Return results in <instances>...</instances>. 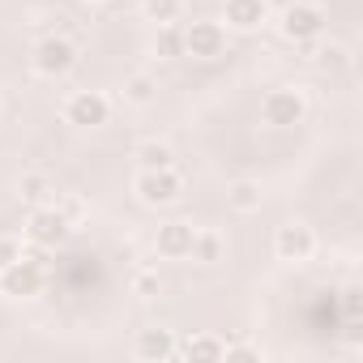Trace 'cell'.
Returning <instances> with one entry per match:
<instances>
[{
  "instance_id": "18",
  "label": "cell",
  "mask_w": 363,
  "mask_h": 363,
  "mask_svg": "<svg viewBox=\"0 0 363 363\" xmlns=\"http://www.w3.org/2000/svg\"><path fill=\"white\" fill-rule=\"evenodd\" d=\"M141 18L154 26H175L184 18V0H141Z\"/></svg>"
},
{
  "instance_id": "26",
  "label": "cell",
  "mask_w": 363,
  "mask_h": 363,
  "mask_svg": "<svg viewBox=\"0 0 363 363\" xmlns=\"http://www.w3.org/2000/svg\"><path fill=\"white\" fill-rule=\"evenodd\" d=\"M0 116H5V99H0Z\"/></svg>"
},
{
  "instance_id": "8",
  "label": "cell",
  "mask_w": 363,
  "mask_h": 363,
  "mask_svg": "<svg viewBox=\"0 0 363 363\" xmlns=\"http://www.w3.org/2000/svg\"><path fill=\"white\" fill-rule=\"evenodd\" d=\"M179 35H184V56H193V60H218V56H227V26L223 22L197 18Z\"/></svg>"
},
{
  "instance_id": "13",
  "label": "cell",
  "mask_w": 363,
  "mask_h": 363,
  "mask_svg": "<svg viewBox=\"0 0 363 363\" xmlns=\"http://www.w3.org/2000/svg\"><path fill=\"white\" fill-rule=\"evenodd\" d=\"M223 337H214V333H189L184 342H175V354H184L189 363H218L223 359Z\"/></svg>"
},
{
  "instance_id": "23",
  "label": "cell",
  "mask_w": 363,
  "mask_h": 363,
  "mask_svg": "<svg viewBox=\"0 0 363 363\" xmlns=\"http://www.w3.org/2000/svg\"><path fill=\"white\" fill-rule=\"evenodd\" d=\"M223 359L231 363V359H261V346H252V342H227L223 346Z\"/></svg>"
},
{
  "instance_id": "20",
  "label": "cell",
  "mask_w": 363,
  "mask_h": 363,
  "mask_svg": "<svg viewBox=\"0 0 363 363\" xmlns=\"http://www.w3.org/2000/svg\"><path fill=\"white\" fill-rule=\"evenodd\" d=\"M154 56L158 60H179L184 56V35H179V26H154Z\"/></svg>"
},
{
  "instance_id": "6",
  "label": "cell",
  "mask_w": 363,
  "mask_h": 363,
  "mask_svg": "<svg viewBox=\"0 0 363 363\" xmlns=\"http://www.w3.org/2000/svg\"><path fill=\"white\" fill-rule=\"evenodd\" d=\"M308 120V99L295 86H274L261 99V124L265 128H299Z\"/></svg>"
},
{
  "instance_id": "2",
  "label": "cell",
  "mask_w": 363,
  "mask_h": 363,
  "mask_svg": "<svg viewBox=\"0 0 363 363\" xmlns=\"http://www.w3.org/2000/svg\"><path fill=\"white\" fill-rule=\"evenodd\" d=\"M69 235H73V218H69L56 201H48V206H30V218H26V244H35V248H43V252H60V248L69 244Z\"/></svg>"
},
{
  "instance_id": "27",
  "label": "cell",
  "mask_w": 363,
  "mask_h": 363,
  "mask_svg": "<svg viewBox=\"0 0 363 363\" xmlns=\"http://www.w3.org/2000/svg\"><path fill=\"white\" fill-rule=\"evenodd\" d=\"M90 5H103V0H90Z\"/></svg>"
},
{
  "instance_id": "4",
  "label": "cell",
  "mask_w": 363,
  "mask_h": 363,
  "mask_svg": "<svg viewBox=\"0 0 363 363\" xmlns=\"http://www.w3.org/2000/svg\"><path fill=\"white\" fill-rule=\"evenodd\" d=\"M30 69H35V77H43V82L69 77V73L77 69V43L65 39V35H43V39L35 43V52H30Z\"/></svg>"
},
{
  "instance_id": "14",
  "label": "cell",
  "mask_w": 363,
  "mask_h": 363,
  "mask_svg": "<svg viewBox=\"0 0 363 363\" xmlns=\"http://www.w3.org/2000/svg\"><path fill=\"white\" fill-rule=\"evenodd\" d=\"M227 206L235 214H257L265 206V189H261V179H235V184L227 189Z\"/></svg>"
},
{
  "instance_id": "21",
  "label": "cell",
  "mask_w": 363,
  "mask_h": 363,
  "mask_svg": "<svg viewBox=\"0 0 363 363\" xmlns=\"http://www.w3.org/2000/svg\"><path fill=\"white\" fill-rule=\"evenodd\" d=\"M312 60H316V69H320V73H342V69L350 65V48L329 39V43H320V48H316V56H312Z\"/></svg>"
},
{
  "instance_id": "15",
  "label": "cell",
  "mask_w": 363,
  "mask_h": 363,
  "mask_svg": "<svg viewBox=\"0 0 363 363\" xmlns=\"http://www.w3.org/2000/svg\"><path fill=\"white\" fill-rule=\"evenodd\" d=\"M133 158H137V171H162V167H175V150L167 145V141H141L137 150H133Z\"/></svg>"
},
{
  "instance_id": "12",
  "label": "cell",
  "mask_w": 363,
  "mask_h": 363,
  "mask_svg": "<svg viewBox=\"0 0 363 363\" xmlns=\"http://www.w3.org/2000/svg\"><path fill=\"white\" fill-rule=\"evenodd\" d=\"M175 329H162V325H150L133 337V354L141 363H171L175 359Z\"/></svg>"
},
{
  "instance_id": "1",
  "label": "cell",
  "mask_w": 363,
  "mask_h": 363,
  "mask_svg": "<svg viewBox=\"0 0 363 363\" xmlns=\"http://www.w3.org/2000/svg\"><path fill=\"white\" fill-rule=\"evenodd\" d=\"M48 291V265L35 252H22L18 261L0 265V295L5 299H39Z\"/></svg>"
},
{
  "instance_id": "17",
  "label": "cell",
  "mask_w": 363,
  "mask_h": 363,
  "mask_svg": "<svg viewBox=\"0 0 363 363\" xmlns=\"http://www.w3.org/2000/svg\"><path fill=\"white\" fill-rule=\"evenodd\" d=\"M223 252H227L223 235H218V231H206V227H197V240H193V252H189V261H197V265H218V261H223Z\"/></svg>"
},
{
  "instance_id": "7",
  "label": "cell",
  "mask_w": 363,
  "mask_h": 363,
  "mask_svg": "<svg viewBox=\"0 0 363 363\" xmlns=\"http://www.w3.org/2000/svg\"><path fill=\"white\" fill-rule=\"evenodd\" d=\"M60 116H65V124H73V128H103V124L111 120V99H107L103 90H73V94L65 99Z\"/></svg>"
},
{
  "instance_id": "24",
  "label": "cell",
  "mask_w": 363,
  "mask_h": 363,
  "mask_svg": "<svg viewBox=\"0 0 363 363\" xmlns=\"http://www.w3.org/2000/svg\"><path fill=\"white\" fill-rule=\"evenodd\" d=\"M26 248H22V240H13V235H0V265H9V261H18Z\"/></svg>"
},
{
  "instance_id": "16",
  "label": "cell",
  "mask_w": 363,
  "mask_h": 363,
  "mask_svg": "<svg viewBox=\"0 0 363 363\" xmlns=\"http://www.w3.org/2000/svg\"><path fill=\"white\" fill-rule=\"evenodd\" d=\"M124 103L128 107H154L158 103V77H150V73L124 77Z\"/></svg>"
},
{
  "instance_id": "25",
  "label": "cell",
  "mask_w": 363,
  "mask_h": 363,
  "mask_svg": "<svg viewBox=\"0 0 363 363\" xmlns=\"http://www.w3.org/2000/svg\"><path fill=\"white\" fill-rule=\"evenodd\" d=\"M342 295H346V299H342V308H346V316H359V291H354V286H346Z\"/></svg>"
},
{
  "instance_id": "10",
  "label": "cell",
  "mask_w": 363,
  "mask_h": 363,
  "mask_svg": "<svg viewBox=\"0 0 363 363\" xmlns=\"http://www.w3.org/2000/svg\"><path fill=\"white\" fill-rule=\"evenodd\" d=\"M223 22L227 30L257 35L269 22V0H223Z\"/></svg>"
},
{
  "instance_id": "19",
  "label": "cell",
  "mask_w": 363,
  "mask_h": 363,
  "mask_svg": "<svg viewBox=\"0 0 363 363\" xmlns=\"http://www.w3.org/2000/svg\"><path fill=\"white\" fill-rule=\"evenodd\" d=\"M18 197H22L26 206H48V201H52V184H48V175L26 171V175L18 179Z\"/></svg>"
},
{
  "instance_id": "9",
  "label": "cell",
  "mask_w": 363,
  "mask_h": 363,
  "mask_svg": "<svg viewBox=\"0 0 363 363\" xmlns=\"http://www.w3.org/2000/svg\"><path fill=\"white\" fill-rule=\"evenodd\" d=\"M274 257L286 265H303L316 257V231L308 223H282L274 231Z\"/></svg>"
},
{
  "instance_id": "22",
  "label": "cell",
  "mask_w": 363,
  "mask_h": 363,
  "mask_svg": "<svg viewBox=\"0 0 363 363\" xmlns=\"http://www.w3.org/2000/svg\"><path fill=\"white\" fill-rule=\"evenodd\" d=\"M162 291H167V286H162V274H158V269H137V274H133V295H137V299L150 303V299H162Z\"/></svg>"
},
{
  "instance_id": "11",
  "label": "cell",
  "mask_w": 363,
  "mask_h": 363,
  "mask_svg": "<svg viewBox=\"0 0 363 363\" xmlns=\"http://www.w3.org/2000/svg\"><path fill=\"white\" fill-rule=\"evenodd\" d=\"M193 240H197V227L175 218V223H162V227H158V235H154V252H158L162 261H189Z\"/></svg>"
},
{
  "instance_id": "3",
  "label": "cell",
  "mask_w": 363,
  "mask_h": 363,
  "mask_svg": "<svg viewBox=\"0 0 363 363\" xmlns=\"http://www.w3.org/2000/svg\"><path fill=\"white\" fill-rule=\"evenodd\" d=\"M133 197L145 206V210H167L184 197V175L175 167H162V171H137L133 175Z\"/></svg>"
},
{
  "instance_id": "5",
  "label": "cell",
  "mask_w": 363,
  "mask_h": 363,
  "mask_svg": "<svg viewBox=\"0 0 363 363\" xmlns=\"http://www.w3.org/2000/svg\"><path fill=\"white\" fill-rule=\"evenodd\" d=\"M320 30H325V9H320V5H312V0H291V5H282V13H278V35H282L286 43L308 48V43L320 39Z\"/></svg>"
}]
</instances>
